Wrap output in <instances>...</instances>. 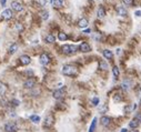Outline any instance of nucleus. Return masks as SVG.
<instances>
[{
    "label": "nucleus",
    "mask_w": 141,
    "mask_h": 132,
    "mask_svg": "<svg viewBox=\"0 0 141 132\" xmlns=\"http://www.w3.org/2000/svg\"><path fill=\"white\" fill-rule=\"evenodd\" d=\"M100 122H101V124H102L103 127H108V125L111 123V118H110V116L103 115L102 118L100 119Z\"/></svg>",
    "instance_id": "obj_12"
},
{
    "label": "nucleus",
    "mask_w": 141,
    "mask_h": 132,
    "mask_svg": "<svg viewBox=\"0 0 141 132\" xmlns=\"http://www.w3.org/2000/svg\"><path fill=\"white\" fill-rule=\"evenodd\" d=\"M41 18H42L44 20H47L48 18H49V12H48V11H44V12L41 13Z\"/></svg>",
    "instance_id": "obj_29"
},
{
    "label": "nucleus",
    "mask_w": 141,
    "mask_h": 132,
    "mask_svg": "<svg viewBox=\"0 0 141 132\" xmlns=\"http://www.w3.org/2000/svg\"><path fill=\"white\" fill-rule=\"evenodd\" d=\"M123 2L127 6H132L133 5V0H123Z\"/></svg>",
    "instance_id": "obj_33"
},
{
    "label": "nucleus",
    "mask_w": 141,
    "mask_h": 132,
    "mask_svg": "<svg viewBox=\"0 0 141 132\" xmlns=\"http://www.w3.org/2000/svg\"><path fill=\"white\" fill-rule=\"evenodd\" d=\"M140 106H141V100H140Z\"/></svg>",
    "instance_id": "obj_42"
},
{
    "label": "nucleus",
    "mask_w": 141,
    "mask_h": 132,
    "mask_svg": "<svg viewBox=\"0 0 141 132\" xmlns=\"http://www.w3.org/2000/svg\"><path fill=\"white\" fill-rule=\"evenodd\" d=\"M133 132H139V131H133Z\"/></svg>",
    "instance_id": "obj_43"
},
{
    "label": "nucleus",
    "mask_w": 141,
    "mask_h": 132,
    "mask_svg": "<svg viewBox=\"0 0 141 132\" xmlns=\"http://www.w3.org/2000/svg\"><path fill=\"white\" fill-rule=\"evenodd\" d=\"M96 127H97V119L94 118L92 122H91V125H90V129H89V132H94L96 130Z\"/></svg>",
    "instance_id": "obj_24"
},
{
    "label": "nucleus",
    "mask_w": 141,
    "mask_h": 132,
    "mask_svg": "<svg viewBox=\"0 0 141 132\" xmlns=\"http://www.w3.org/2000/svg\"><path fill=\"white\" fill-rule=\"evenodd\" d=\"M16 28H17L18 31H22V30H23V27L21 26V23H17L16 24Z\"/></svg>",
    "instance_id": "obj_34"
},
{
    "label": "nucleus",
    "mask_w": 141,
    "mask_h": 132,
    "mask_svg": "<svg viewBox=\"0 0 141 132\" xmlns=\"http://www.w3.org/2000/svg\"><path fill=\"white\" fill-rule=\"evenodd\" d=\"M102 54H103V57H105V58H107V59H112V57H113L112 51L108 50V49L103 50V51H102Z\"/></svg>",
    "instance_id": "obj_18"
},
{
    "label": "nucleus",
    "mask_w": 141,
    "mask_h": 132,
    "mask_svg": "<svg viewBox=\"0 0 141 132\" xmlns=\"http://www.w3.org/2000/svg\"><path fill=\"white\" fill-rule=\"evenodd\" d=\"M130 85H131V81L129 80V79H125V80H123V82L121 83V87L123 90H128V89H130Z\"/></svg>",
    "instance_id": "obj_16"
},
{
    "label": "nucleus",
    "mask_w": 141,
    "mask_h": 132,
    "mask_svg": "<svg viewBox=\"0 0 141 132\" xmlns=\"http://www.w3.org/2000/svg\"><path fill=\"white\" fill-rule=\"evenodd\" d=\"M20 60V63L22 64V66H28V64L31 62V58H30L29 56H27V54H23V56H21L19 58Z\"/></svg>",
    "instance_id": "obj_7"
},
{
    "label": "nucleus",
    "mask_w": 141,
    "mask_h": 132,
    "mask_svg": "<svg viewBox=\"0 0 141 132\" xmlns=\"http://www.w3.org/2000/svg\"><path fill=\"white\" fill-rule=\"evenodd\" d=\"M129 127H130L131 129H137L138 127H139V122H138L136 119H133L132 121L129 122Z\"/></svg>",
    "instance_id": "obj_23"
},
{
    "label": "nucleus",
    "mask_w": 141,
    "mask_h": 132,
    "mask_svg": "<svg viewBox=\"0 0 141 132\" xmlns=\"http://www.w3.org/2000/svg\"><path fill=\"white\" fill-rule=\"evenodd\" d=\"M19 101H18V100H12V104H13V106L15 107H18V106H19Z\"/></svg>",
    "instance_id": "obj_36"
},
{
    "label": "nucleus",
    "mask_w": 141,
    "mask_h": 132,
    "mask_svg": "<svg viewBox=\"0 0 141 132\" xmlns=\"http://www.w3.org/2000/svg\"><path fill=\"white\" fill-rule=\"evenodd\" d=\"M26 75H28L29 77H32L33 76V71H31V70H29V71H26Z\"/></svg>",
    "instance_id": "obj_37"
},
{
    "label": "nucleus",
    "mask_w": 141,
    "mask_h": 132,
    "mask_svg": "<svg viewBox=\"0 0 141 132\" xmlns=\"http://www.w3.org/2000/svg\"><path fill=\"white\" fill-rule=\"evenodd\" d=\"M63 96H65V92H63V89H59V90L53 91V98L54 99H61Z\"/></svg>",
    "instance_id": "obj_13"
},
{
    "label": "nucleus",
    "mask_w": 141,
    "mask_h": 132,
    "mask_svg": "<svg viewBox=\"0 0 141 132\" xmlns=\"http://www.w3.org/2000/svg\"><path fill=\"white\" fill-rule=\"evenodd\" d=\"M79 50H80L81 52H83V53H86V52H89V51H91V47H90V45L88 43V42H82V43L79 46Z\"/></svg>",
    "instance_id": "obj_6"
},
{
    "label": "nucleus",
    "mask_w": 141,
    "mask_h": 132,
    "mask_svg": "<svg viewBox=\"0 0 141 132\" xmlns=\"http://www.w3.org/2000/svg\"><path fill=\"white\" fill-rule=\"evenodd\" d=\"M53 122H54L53 116L50 115V114L47 115V116H46V119H45V127H47V128L51 127V125L53 124Z\"/></svg>",
    "instance_id": "obj_10"
},
{
    "label": "nucleus",
    "mask_w": 141,
    "mask_h": 132,
    "mask_svg": "<svg viewBox=\"0 0 141 132\" xmlns=\"http://www.w3.org/2000/svg\"><path fill=\"white\" fill-rule=\"evenodd\" d=\"M6 1H7V0H1V6H5L6 5Z\"/></svg>",
    "instance_id": "obj_39"
},
{
    "label": "nucleus",
    "mask_w": 141,
    "mask_h": 132,
    "mask_svg": "<svg viewBox=\"0 0 141 132\" xmlns=\"http://www.w3.org/2000/svg\"><path fill=\"white\" fill-rule=\"evenodd\" d=\"M121 99H122V98H121L120 94H116V96L113 97V100H115L116 102H118V101H121Z\"/></svg>",
    "instance_id": "obj_30"
},
{
    "label": "nucleus",
    "mask_w": 141,
    "mask_h": 132,
    "mask_svg": "<svg viewBox=\"0 0 141 132\" xmlns=\"http://www.w3.org/2000/svg\"><path fill=\"white\" fill-rule=\"evenodd\" d=\"M6 92H7V85L0 81V96H4Z\"/></svg>",
    "instance_id": "obj_20"
},
{
    "label": "nucleus",
    "mask_w": 141,
    "mask_h": 132,
    "mask_svg": "<svg viewBox=\"0 0 141 132\" xmlns=\"http://www.w3.org/2000/svg\"><path fill=\"white\" fill-rule=\"evenodd\" d=\"M11 8H12V10H15V11H17V12H20V11H22V5L20 4V2H18V1H12L11 2Z\"/></svg>",
    "instance_id": "obj_8"
},
{
    "label": "nucleus",
    "mask_w": 141,
    "mask_h": 132,
    "mask_svg": "<svg viewBox=\"0 0 141 132\" xmlns=\"http://www.w3.org/2000/svg\"><path fill=\"white\" fill-rule=\"evenodd\" d=\"M136 120L139 122V123H141V112H139V113H137V115H136Z\"/></svg>",
    "instance_id": "obj_32"
},
{
    "label": "nucleus",
    "mask_w": 141,
    "mask_h": 132,
    "mask_svg": "<svg viewBox=\"0 0 141 132\" xmlns=\"http://www.w3.org/2000/svg\"><path fill=\"white\" fill-rule=\"evenodd\" d=\"M61 50H62V53L63 54H67V56H70V54H73L76 53L78 48L76 46H72V45H63L61 47Z\"/></svg>",
    "instance_id": "obj_2"
},
{
    "label": "nucleus",
    "mask_w": 141,
    "mask_h": 132,
    "mask_svg": "<svg viewBox=\"0 0 141 132\" xmlns=\"http://www.w3.org/2000/svg\"><path fill=\"white\" fill-rule=\"evenodd\" d=\"M45 40H46V42H47V43H53V42L56 41V38H54V37L51 35V33H49V35L46 36Z\"/></svg>",
    "instance_id": "obj_17"
},
{
    "label": "nucleus",
    "mask_w": 141,
    "mask_h": 132,
    "mask_svg": "<svg viewBox=\"0 0 141 132\" xmlns=\"http://www.w3.org/2000/svg\"><path fill=\"white\" fill-rule=\"evenodd\" d=\"M5 131L6 132H17L18 131V125L15 122H8L5 125Z\"/></svg>",
    "instance_id": "obj_3"
},
{
    "label": "nucleus",
    "mask_w": 141,
    "mask_h": 132,
    "mask_svg": "<svg viewBox=\"0 0 141 132\" xmlns=\"http://www.w3.org/2000/svg\"><path fill=\"white\" fill-rule=\"evenodd\" d=\"M17 50H18V45L17 43H12L10 47H9V53L10 54H13Z\"/></svg>",
    "instance_id": "obj_22"
},
{
    "label": "nucleus",
    "mask_w": 141,
    "mask_h": 132,
    "mask_svg": "<svg viewBox=\"0 0 141 132\" xmlns=\"http://www.w3.org/2000/svg\"><path fill=\"white\" fill-rule=\"evenodd\" d=\"M30 120H31L32 122H35V123H38L39 121H40V116H38V115H31L30 116Z\"/></svg>",
    "instance_id": "obj_27"
},
{
    "label": "nucleus",
    "mask_w": 141,
    "mask_h": 132,
    "mask_svg": "<svg viewBox=\"0 0 141 132\" xmlns=\"http://www.w3.org/2000/svg\"><path fill=\"white\" fill-rule=\"evenodd\" d=\"M134 108H136V106H132V107L128 106V107H125V108H124V111H125V112H129V111H131V110L134 109Z\"/></svg>",
    "instance_id": "obj_31"
},
{
    "label": "nucleus",
    "mask_w": 141,
    "mask_h": 132,
    "mask_svg": "<svg viewBox=\"0 0 141 132\" xmlns=\"http://www.w3.org/2000/svg\"><path fill=\"white\" fill-rule=\"evenodd\" d=\"M36 4H38L39 6H41V7H44V6L47 5V0H35Z\"/></svg>",
    "instance_id": "obj_28"
},
{
    "label": "nucleus",
    "mask_w": 141,
    "mask_h": 132,
    "mask_svg": "<svg viewBox=\"0 0 141 132\" xmlns=\"http://www.w3.org/2000/svg\"><path fill=\"white\" fill-rule=\"evenodd\" d=\"M1 16H2L4 19H7V20L8 19H11L12 16H13V14H12V10H10V9H6V10L2 11Z\"/></svg>",
    "instance_id": "obj_11"
},
{
    "label": "nucleus",
    "mask_w": 141,
    "mask_h": 132,
    "mask_svg": "<svg viewBox=\"0 0 141 132\" xmlns=\"http://www.w3.org/2000/svg\"><path fill=\"white\" fill-rule=\"evenodd\" d=\"M49 62H50V57H49V54L42 53L40 56V63L42 64V66H47Z\"/></svg>",
    "instance_id": "obj_9"
},
{
    "label": "nucleus",
    "mask_w": 141,
    "mask_h": 132,
    "mask_svg": "<svg viewBox=\"0 0 141 132\" xmlns=\"http://www.w3.org/2000/svg\"><path fill=\"white\" fill-rule=\"evenodd\" d=\"M112 72H113V77H115V79H118L119 78V73H120V72H119V68L117 66H115L112 68Z\"/></svg>",
    "instance_id": "obj_25"
},
{
    "label": "nucleus",
    "mask_w": 141,
    "mask_h": 132,
    "mask_svg": "<svg viewBox=\"0 0 141 132\" xmlns=\"http://www.w3.org/2000/svg\"><path fill=\"white\" fill-rule=\"evenodd\" d=\"M62 75L67 77H75L78 75V68L73 64H65L62 67Z\"/></svg>",
    "instance_id": "obj_1"
},
{
    "label": "nucleus",
    "mask_w": 141,
    "mask_h": 132,
    "mask_svg": "<svg viewBox=\"0 0 141 132\" xmlns=\"http://www.w3.org/2000/svg\"><path fill=\"white\" fill-rule=\"evenodd\" d=\"M99 111H100V112H102V111L105 112V111H107V107H105V108H103V107H101V108L99 109Z\"/></svg>",
    "instance_id": "obj_38"
},
{
    "label": "nucleus",
    "mask_w": 141,
    "mask_h": 132,
    "mask_svg": "<svg viewBox=\"0 0 141 132\" xmlns=\"http://www.w3.org/2000/svg\"><path fill=\"white\" fill-rule=\"evenodd\" d=\"M141 14V11H136V16H140Z\"/></svg>",
    "instance_id": "obj_40"
},
{
    "label": "nucleus",
    "mask_w": 141,
    "mask_h": 132,
    "mask_svg": "<svg viewBox=\"0 0 141 132\" xmlns=\"http://www.w3.org/2000/svg\"><path fill=\"white\" fill-rule=\"evenodd\" d=\"M98 18L99 19H103V18L106 17V10L103 7H99V9H98Z\"/></svg>",
    "instance_id": "obj_15"
},
{
    "label": "nucleus",
    "mask_w": 141,
    "mask_h": 132,
    "mask_svg": "<svg viewBox=\"0 0 141 132\" xmlns=\"http://www.w3.org/2000/svg\"><path fill=\"white\" fill-rule=\"evenodd\" d=\"M92 103H93V106H98V103H99V99H98V98H93Z\"/></svg>",
    "instance_id": "obj_35"
},
{
    "label": "nucleus",
    "mask_w": 141,
    "mask_h": 132,
    "mask_svg": "<svg viewBox=\"0 0 141 132\" xmlns=\"http://www.w3.org/2000/svg\"><path fill=\"white\" fill-rule=\"evenodd\" d=\"M51 2H52V5L54 6L56 8H61L63 6V0H51Z\"/></svg>",
    "instance_id": "obj_19"
},
{
    "label": "nucleus",
    "mask_w": 141,
    "mask_h": 132,
    "mask_svg": "<svg viewBox=\"0 0 141 132\" xmlns=\"http://www.w3.org/2000/svg\"><path fill=\"white\" fill-rule=\"evenodd\" d=\"M35 85H36V79H33V78H29L28 80H26L23 82V88H26V89H32V88H35Z\"/></svg>",
    "instance_id": "obj_4"
},
{
    "label": "nucleus",
    "mask_w": 141,
    "mask_h": 132,
    "mask_svg": "<svg viewBox=\"0 0 141 132\" xmlns=\"http://www.w3.org/2000/svg\"><path fill=\"white\" fill-rule=\"evenodd\" d=\"M88 20L86 19V18H82V19H80L78 21V26L80 27V28H82V29H86L88 27Z\"/></svg>",
    "instance_id": "obj_14"
},
{
    "label": "nucleus",
    "mask_w": 141,
    "mask_h": 132,
    "mask_svg": "<svg viewBox=\"0 0 141 132\" xmlns=\"http://www.w3.org/2000/svg\"><path fill=\"white\" fill-rule=\"evenodd\" d=\"M116 11H117V13L119 14V16H121V17L128 16L127 9H125L124 7H122V6H117V7H116Z\"/></svg>",
    "instance_id": "obj_5"
},
{
    "label": "nucleus",
    "mask_w": 141,
    "mask_h": 132,
    "mask_svg": "<svg viewBox=\"0 0 141 132\" xmlns=\"http://www.w3.org/2000/svg\"><path fill=\"white\" fill-rule=\"evenodd\" d=\"M121 132H127V130H125V129H122Z\"/></svg>",
    "instance_id": "obj_41"
},
{
    "label": "nucleus",
    "mask_w": 141,
    "mask_h": 132,
    "mask_svg": "<svg viewBox=\"0 0 141 132\" xmlns=\"http://www.w3.org/2000/svg\"><path fill=\"white\" fill-rule=\"evenodd\" d=\"M58 38H59V40H61V41H66L67 39H68V36H67L65 32H60V33H58Z\"/></svg>",
    "instance_id": "obj_26"
},
{
    "label": "nucleus",
    "mask_w": 141,
    "mask_h": 132,
    "mask_svg": "<svg viewBox=\"0 0 141 132\" xmlns=\"http://www.w3.org/2000/svg\"><path fill=\"white\" fill-rule=\"evenodd\" d=\"M99 69L101 70H108V63L105 60H100L99 61Z\"/></svg>",
    "instance_id": "obj_21"
}]
</instances>
